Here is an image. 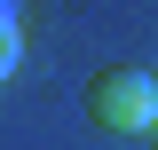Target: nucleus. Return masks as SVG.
<instances>
[{"instance_id": "obj_1", "label": "nucleus", "mask_w": 158, "mask_h": 150, "mask_svg": "<svg viewBox=\"0 0 158 150\" xmlns=\"http://www.w3.org/2000/svg\"><path fill=\"white\" fill-rule=\"evenodd\" d=\"M87 111L111 134H158V71H95Z\"/></svg>"}, {"instance_id": "obj_4", "label": "nucleus", "mask_w": 158, "mask_h": 150, "mask_svg": "<svg viewBox=\"0 0 158 150\" xmlns=\"http://www.w3.org/2000/svg\"><path fill=\"white\" fill-rule=\"evenodd\" d=\"M150 142H158V134H150Z\"/></svg>"}, {"instance_id": "obj_2", "label": "nucleus", "mask_w": 158, "mask_h": 150, "mask_svg": "<svg viewBox=\"0 0 158 150\" xmlns=\"http://www.w3.org/2000/svg\"><path fill=\"white\" fill-rule=\"evenodd\" d=\"M16 63H24V40H16V32H0V87L16 79Z\"/></svg>"}, {"instance_id": "obj_3", "label": "nucleus", "mask_w": 158, "mask_h": 150, "mask_svg": "<svg viewBox=\"0 0 158 150\" xmlns=\"http://www.w3.org/2000/svg\"><path fill=\"white\" fill-rule=\"evenodd\" d=\"M24 24V0H0V32H16Z\"/></svg>"}]
</instances>
